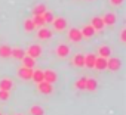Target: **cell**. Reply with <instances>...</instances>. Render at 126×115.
<instances>
[{
	"mask_svg": "<svg viewBox=\"0 0 126 115\" xmlns=\"http://www.w3.org/2000/svg\"><path fill=\"white\" fill-rule=\"evenodd\" d=\"M120 41L122 43H126V28H123L122 33H120Z\"/></svg>",
	"mask_w": 126,
	"mask_h": 115,
	"instance_id": "obj_30",
	"label": "cell"
},
{
	"mask_svg": "<svg viewBox=\"0 0 126 115\" xmlns=\"http://www.w3.org/2000/svg\"><path fill=\"white\" fill-rule=\"evenodd\" d=\"M36 28H37V27L34 25L33 19H25V21H24V30H25V31L30 33V31H33V30H36Z\"/></svg>",
	"mask_w": 126,
	"mask_h": 115,
	"instance_id": "obj_25",
	"label": "cell"
},
{
	"mask_svg": "<svg viewBox=\"0 0 126 115\" xmlns=\"http://www.w3.org/2000/svg\"><path fill=\"white\" fill-rule=\"evenodd\" d=\"M56 55H58L59 58H67V56L70 55V47H68L67 44H59V46L56 47Z\"/></svg>",
	"mask_w": 126,
	"mask_h": 115,
	"instance_id": "obj_10",
	"label": "cell"
},
{
	"mask_svg": "<svg viewBox=\"0 0 126 115\" xmlns=\"http://www.w3.org/2000/svg\"><path fill=\"white\" fill-rule=\"evenodd\" d=\"M86 77H82V78H79L77 81H76V89H79V90H85V87H86Z\"/></svg>",
	"mask_w": 126,
	"mask_h": 115,
	"instance_id": "obj_27",
	"label": "cell"
},
{
	"mask_svg": "<svg viewBox=\"0 0 126 115\" xmlns=\"http://www.w3.org/2000/svg\"><path fill=\"white\" fill-rule=\"evenodd\" d=\"M96 87H98V83H96V80H95V78H88V80H86V87H85V90L95 92V90H96Z\"/></svg>",
	"mask_w": 126,
	"mask_h": 115,
	"instance_id": "obj_18",
	"label": "cell"
},
{
	"mask_svg": "<svg viewBox=\"0 0 126 115\" xmlns=\"http://www.w3.org/2000/svg\"><path fill=\"white\" fill-rule=\"evenodd\" d=\"M122 67V62L119 58H110V59H107V68L111 69V71H119Z\"/></svg>",
	"mask_w": 126,
	"mask_h": 115,
	"instance_id": "obj_2",
	"label": "cell"
},
{
	"mask_svg": "<svg viewBox=\"0 0 126 115\" xmlns=\"http://www.w3.org/2000/svg\"><path fill=\"white\" fill-rule=\"evenodd\" d=\"M12 89H14V81L11 78H2V80H0V90L11 92Z\"/></svg>",
	"mask_w": 126,
	"mask_h": 115,
	"instance_id": "obj_11",
	"label": "cell"
},
{
	"mask_svg": "<svg viewBox=\"0 0 126 115\" xmlns=\"http://www.w3.org/2000/svg\"><path fill=\"white\" fill-rule=\"evenodd\" d=\"M110 3H111L113 6H120V5L123 3V0H110Z\"/></svg>",
	"mask_w": 126,
	"mask_h": 115,
	"instance_id": "obj_31",
	"label": "cell"
},
{
	"mask_svg": "<svg viewBox=\"0 0 126 115\" xmlns=\"http://www.w3.org/2000/svg\"><path fill=\"white\" fill-rule=\"evenodd\" d=\"M91 25H92V28H94L95 31H102V30H104V27H105V24H104L102 18H99V16H95V18H92V21H91Z\"/></svg>",
	"mask_w": 126,
	"mask_h": 115,
	"instance_id": "obj_7",
	"label": "cell"
},
{
	"mask_svg": "<svg viewBox=\"0 0 126 115\" xmlns=\"http://www.w3.org/2000/svg\"><path fill=\"white\" fill-rule=\"evenodd\" d=\"M43 18H45V22L47 24V22H52V19H53V15H52V12L46 11V12L43 13Z\"/></svg>",
	"mask_w": 126,
	"mask_h": 115,
	"instance_id": "obj_29",
	"label": "cell"
},
{
	"mask_svg": "<svg viewBox=\"0 0 126 115\" xmlns=\"http://www.w3.org/2000/svg\"><path fill=\"white\" fill-rule=\"evenodd\" d=\"M31 80H34L36 83L43 81V71H42V69H36V71H33V77H31Z\"/></svg>",
	"mask_w": 126,
	"mask_h": 115,
	"instance_id": "obj_23",
	"label": "cell"
},
{
	"mask_svg": "<svg viewBox=\"0 0 126 115\" xmlns=\"http://www.w3.org/2000/svg\"><path fill=\"white\" fill-rule=\"evenodd\" d=\"M27 55L36 59V58H39V56L42 55V47H40L39 44H31V46L27 49Z\"/></svg>",
	"mask_w": 126,
	"mask_h": 115,
	"instance_id": "obj_5",
	"label": "cell"
},
{
	"mask_svg": "<svg viewBox=\"0 0 126 115\" xmlns=\"http://www.w3.org/2000/svg\"><path fill=\"white\" fill-rule=\"evenodd\" d=\"M11 56H14L15 59H22V58L25 56V50H22V49H19V47H16V49H12V52H11Z\"/></svg>",
	"mask_w": 126,
	"mask_h": 115,
	"instance_id": "obj_21",
	"label": "cell"
},
{
	"mask_svg": "<svg viewBox=\"0 0 126 115\" xmlns=\"http://www.w3.org/2000/svg\"><path fill=\"white\" fill-rule=\"evenodd\" d=\"M95 59H96V56H95L94 53H88V55H85V67H88V68H94V65H95Z\"/></svg>",
	"mask_w": 126,
	"mask_h": 115,
	"instance_id": "obj_13",
	"label": "cell"
},
{
	"mask_svg": "<svg viewBox=\"0 0 126 115\" xmlns=\"http://www.w3.org/2000/svg\"><path fill=\"white\" fill-rule=\"evenodd\" d=\"M102 21H104V24H105V25H114V24H116V21H117V18H116V15H114V13H107V15H104V16H102Z\"/></svg>",
	"mask_w": 126,
	"mask_h": 115,
	"instance_id": "obj_16",
	"label": "cell"
},
{
	"mask_svg": "<svg viewBox=\"0 0 126 115\" xmlns=\"http://www.w3.org/2000/svg\"><path fill=\"white\" fill-rule=\"evenodd\" d=\"M80 31H82V35L86 37V38H91V37L95 34V30L92 28V25H86V27H83Z\"/></svg>",
	"mask_w": 126,
	"mask_h": 115,
	"instance_id": "obj_17",
	"label": "cell"
},
{
	"mask_svg": "<svg viewBox=\"0 0 126 115\" xmlns=\"http://www.w3.org/2000/svg\"><path fill=\"white\" fill-rule=\"evenodd\" d=\"M98 53H99L101 58H105V59H108L110 55H111V49H110L108 46H101V47L98 49Z\"/></svg>",
	"mask_w": 126,
	"mask_h": 115,
	"instance_id": "obj_19",
	"label": "cell"
},
{
	"mask_svg": "<svg viewBox=\"0 0 126 115\" xmlns=\"http://www.w3.org/2000/svg\"><path fill=\"white\" fill-rule=\"evenodd\" d=\"M37 87H39V92L40 93H43V94H50L52 93V90H53V87H52V84L50 83H47V81H40V83H37Z\"/></svg>",
	"mask_w": 126,
	"mask_h": 115,
	"instance_id": "obj_3",
	"label": "cell"
},
{
	"mask_svg": "<svg viewBox=\"0 0 126 115\" xmlns=\"http://www.w3.org/2000/svg\"><path fill=\"white\" fill-rule=\"evenodd\" d=\"M68 38L71 40V41H80L82 38H83V35H82V31L79 30V28H71L70 31H68Z\"/></svg>",
	"mask_w": 126,
	"mask_h": 115,
	"instance_id": "obj_8",
	"label": "cell"
},
{
	"mask_svg": "<svg viewBox=\"0 0 126 115\" xmlns=\"http://www.w3.org/2000/svg\"><path fill=\"white\" fill-rule=\"evenodd\" d=\"M73 65L74 67H85V55H80V53H77V55H74V58H73Z\"/></svg>",
	"mask_w": 126,
	"mask_h": 115,
	"instance_id": "obj_15",
	"label": "cell"
},
{
	"mask_svg": "<svg viewBox=\"0 0 126 115\" xmlns=\"http://www.w3.org/2000/svg\"><path fill=\"white\" fill-rule=\"evenodd\" d=\"M16 115H22V114H16Z\"/></svg>",
	"mask_w": 126,
	"mask_h": 115,
	"instance_id": "obj_32",
	"label": "cell"
},
{
	"mask_svg": "<svg viewBox=\"0 0 126 115\" xmlns=\"http://www.w3.org/2000/svg\"><path fill=\"white\" fill-rule=\"evenodd\" d=\"M46 12V6L45 5H37L34 9H33V16L34 15H43Z\"/></svg>",
	"mask_w": 126,
	"mask_h": 115,
	"instance_id": "obj_26",
	"label": "cell"
},
{
	"mask_svg": "<svg viewBox=\"0 0 126 115\" xmlns=\"http://www.w3.org/2000/svg\"><path fill=\"white\" fill-rule=\"evenodd\" d=\"M11 97V93L8 90H0V100H8Z\"/></svg>",
	"mask_w": 126,
	"mask_h": 115,
	"instance_id": "obj_28",
	"label": "cell"
},
{
	"mask_svg": "<svg viewBox=\"0 0 126 115\" xmlns=\"http://www.w3.org/2000/svg\"><path fill=\"white\" fill-rule=\"evenodd\" d=\"M21 61H22V67H27V68H34V65H36V59L28 55H25Z\"/></svg>",
	"mask_w": 126,
	"mask_h": 115,
	"instance_id": "obj_14",
	"label": "cell"
},
{
	"mask_svg": "<svg viewBox=\"0 0 126 115\" xmlns=\"http://www.w3.org/2000/svg\"><path fill=\"white\" fill-rule=\"evenodd\" d=\"M94 68H96L98 71H102V69H105L107 68V59L105 58H96L95 59V65H94Z\"/></svg>",
	"mask_w": 126,
	"mask_h": 115,
	"instance_id": "obj_12",
	"label": "cell"
},
{
	"mask_svg": "<svg viewBox=\"0 0 126 115\" xmlns=\"http://www.w3.org/2000/svg\"><path fill=\"white\" fill-rule=\"evenodd\" d=\"M50 24H52V27H53L56 31H64V30L67 28V21H65V18H62V16L53 18Z\"/></svg>",
	"mask_w": 126,
	"mask_h": 115,
	"instance_id": "obj_1",
	"label": "cell"
},
{
	"mask_svg": "<svg viewBox=\"0 0 126 115\" xmlns=\"http://www.w3.org/2000/svg\"><path fill=\"white\" fill-rule=\"evenodd\" d=\"M0 115H2V114H0Z\"/></svg>",
	"mask_w": 126,
	"mask_h": 115,
	"instance_id": "obj_33",
	"label": "cell"
},
{
	"mask_svg": "<svg viewBox=\"0 0 126 115\" xmlns=\"http://www.w3.org/2000/svg\"><path fill=\"white\" fill-rule=\"evenodd\" d=\"M12 52V47H9L8 44H2L0 46V58H9Z\"/></svg>",
	"mask_w": 126,
	"mask_h": 115,
	"instance_id": "obj_20",
	"label": "cell"
},
{
	"mask_svg": "<svg viewBox=\"0 0 126 115\" xmlns=\"http://www.w3.org/2000/svg\"><path fill=\"white\" fill-rule=\"evenodd\" d=\"M43 80L47 81V83H50V84H53V83L58 80V75H56L55 71H52V69H46V71H43Z\"/></svg>",
	"mask_w": 126,
	"mask_h": 115,
	"instance_id": "obj_6",
	"label": "cell"
},
{
	"mask_svg": "<svg viewBox=\"0 0 126 115\" xmlns=\"http://www.w3.org/2000/svg\"><path fill=\"white\" fill-rule=\"evenodd\" d=\"M33 22H34L36 27H45V25H46L43 15H34V16H33Z\"/></svg>",
	"mask_w": 126,
	"mask_h": 115,
	"instance_id": "obj_22",
	"label": "cell"
},
{
	"mask_svg": "<svg viewBox=\"0 0 126 115\" xmlns=\"http://www.w3.org/2000/svg\"><path fill=\"white\" fill-rule=\"evenodd\" d=\"M37 37H39L40 40H49V38L52 37V31H50L49 28H46V27H40V30H39V33H37Z\"/></svg>",
	"mask_w": 126,
	"mask_h": 115,
	"instance_id": "obj_9",
	"label": "cell"
},
{
	"mask_svg": "<svg viewBox=\"0 0 126 115\" xmlns=\"http://www.w3.org/2000/svg\"><path fill=\"white\" fill-rule=\"evenodd\" d=\"M28 112H30L31 115H45V111H43V108H42V106H37V105L31 106Z\"/></svg>",
	"mask_w": 126,
	"mask_h": 115,
	"instance_id": "obj_24",
	"label": "cell"
},
{
	"mask_svg": "<svg viewBox=\"0 0 126 115\" xmlns=\"http://www.w3.org/2000/svg\"><path fill=\"white\" fill-rule=\"evenodd\" d=\"M33 68H27V67H21L19 69H18V75L22 78V80H31V77H33Z\"/></svg>",
	"mask_w": 126,
	"mask_h": 115,
	"instance_id": "obj_4",
	"label": "cell"
}]
</instances>
